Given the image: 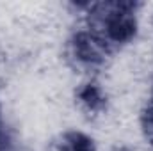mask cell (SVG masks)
Returning a JSON list of instances; mask_svg holds the SVG:
<instances>
[{"label":"cell","mask_w":153,"mask_h":151,"mask_svg":"<svg viewBox=\"0 0 153 151\" xmlns=\"http://www.w3.org/2000/svg\"><path fill=\"white\" fill-rule=\"evenodd\" d=\"M64 55L73 70L87 75H94L107 66L112 50L91 29L85 27V29H76L70 34V38L66 39Z\"/></svg>","instance_id":"obj_2"},{"label":"cell","mask_w":153,"mask_h":151,"mask_svg":"<svg viewBox=\"0 0 153 151\" xmlns=\"http://www.w3.org/2000/svg\"><path fill=\"white\" fill-rule=\"evenodd\" d=\"M52 151H96L94 139L80 130H66L52 141Z\"/></svg>","instance_id":"obj_4"},{"label":"cell","mask_w":153,"mask_h":151,"mask_svg":"<svg viewBox=\"0 0 153 151\" xmlns=\"http://www.w3.org/2000/svg\"><path fill=\"white\" fill-rule=\"evenodd\" d=\"M148 101H152V103H153V85H152V96H150V100H148Z\"/></svg>","instance_id":"obj_8"},{"label":"cell","mask_w":153,"mask_h":151,"mask_svg":"<svg viewBox=\"0 0 153 151\" xmlns=\"http://www.w3.org/2000/svg\"><path fill=\"white\" fill-rule=\"evenodd\" d=\"M114 151H132L130 148H126V146H123V148H116Z\"/></svg>","instance_id":"obj_7"},{"label":"cell","mask_w":153,"mask_h":151,"mask_svg":"<svg viewBox=\"0 0 153 151\" xmlns=\"http://www.w3.org/2000/svg\"><path fill=\"white\" fill-rule=\"evenodd\" d=\"M75 101L82 112H85L91 117L102 115L109 109V96L102 84L94 78H89L82 82L75 89Z\"/></svg>","instance_id":"obj_3"},{"label":"cell","mask_w":153,"mask_h":151,"mask_svg":"<svg viewBox=\"0 0 153 151\" xmlns=\"http://www.w3.org/2000/svg\"><path fill=\"white\" fill-rule=\"evenodd\" d=\"M75 7L85 11L87 29H91L112 52L128 46L139 34V2H87L76 4Z\"/></svg>","instance_id":"obj_1"},{"label":"cell","mask_w":153,"mask_h":151,"mask_svg":"<svg viewBox=\"0 0 153 151\" xmlns=\"http://www.w3.org/2000/svg\"><path fill=\"white\" fill-rule=\"evenodd\" d=\"M0 151H9V135H7L5 123L2 117V105H0Z\"/></svg>","instance_id":"obj_6"},{"label":"cell","mask_w":153,"mask_h":151,"mask_svg":"<svg viewBox=\"0 0 153 151\" xmlns=\"http://www.w3.org/2000/svg\"><path fill=\"white\" fill-rule=\"evenodd\" d=\"M139 124H141V132L143 137L146 139V142L153 148V103L148 101L139 115Z\"/></svg>","instance_id":"obj_5"}]
</instances>
